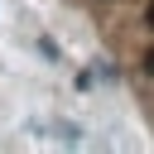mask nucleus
I'll return each mask as SVG.
<instances>
[{
  "label": "nucleus",
  "instance_id": "obj_1",
  "mask_svg": "<svg viewBox=\"0 0 154 154\" xmlns=\"http://www.w3.org/2000/svg\"><path fill=\"white\" fill-rule=\"evenodd\" d=\"M144 72H149V77H154V48H149V53H144Z\"/></svg>",
  "mask_w": 154,
  "mask_h": 154
},
{
  "label": "nucleus",
  "instance_id": "obj_2",
  "mask_svg": "<svg viewBox=\"0 0 154 154\" xmlns=\"http://www.w3.org/2000/svg\"><path fill=\"white\" fill-rule=\"evenodd\" d=\"M144 24H149V29H154V0H149V10H144Z\"/></svg>",
  "mask_w": 154,
  "mask_h": 154
}]
</instances>
